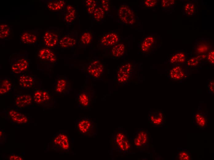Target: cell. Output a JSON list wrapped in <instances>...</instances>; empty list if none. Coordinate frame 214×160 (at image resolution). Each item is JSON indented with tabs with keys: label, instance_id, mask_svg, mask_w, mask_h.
Here are the masks:
<instances>
[{
	"label": "cell",
	"instance_id": "cell-14",
	"mask_svg": "<svg viewBox=\"0 0 214 160\" xmlns=\"http://www.w3.org/2000/svg\"><path fill=\"white\" fill-rule=\"evenodd\" d=\"M149 131L145 129L138 130L131 139L133 146L143 150L148 149L149 147Z\"/></svg>",
	"mask_w": 214,
	"mask_h": 160
},
{
	"label": "cell",
	"instance_id": "cell-5",
	"mask_svg": "<svg viewBox=\"0 0 214 160\" xmlns=\"http://www.w3.org/2000/svg\"><path fill=\"white\" fill-rule=\"evenodd\" d=\"M75 128L81 135L88 137H94L97 135L96 123L87 117H83L76 119Z\"/></svg>",
	"mask_w": 214,
	"mask_h": 160
},
{
	"label": "cell",
	"instance_id": "cell-12",
	"mask_svg": "<svg viewBox=\"0 0 214 160\" xmlns=\"http://www.w3.org/2000/svg\"><path fill=\"white\" fill-rule=\"evenodd\" d=\"M190 73L185 64H180L172 66L168 70L167 76L171 80L182 82L188 78Z\"/></svg>",
	"mask_w": 214,
	"mask_h": 160
},
{
	"label": "cell",
	"instance_id": "cell-29",
	"mask_svg": "<svg viewBox=\"0 0 214 160\" xmlns=\"http://www.w3.org/2000/svg\"><path fill=\"white\" fill-rule=\"evenodd\" d=\"M46 6L48 10L53 11L64 10L67 5L64 0H47L45 2Z\"/></svg>",
	"mask_w": 214,
	"mask_h": 160
},
{
	"label": "cell",
	"instance_id": "cell-28",
	"mask_svg": "<svg viewBox=\"0 0 214 160\" xmlns=\"http://www.w3.org/2000/svg\"><path fill=\"white\" fill-rule=\"evenodd\" d=\"M92 33L89 30L85 31L79 36L78 44L79 47L86 48L91 44L93 39Z\"/></svg>",
	"mask_w": 214,
	"mask_h": 160
},
{
	"label": "cell",
	"instance_id": "cell-6",
	"mask_svg": "<svg viewBox=\"0 0 214 160\" xmlns=\"http://www.w3.org/2000/svg\"><path fill=\"white\" fill-rule=\"evenodd\" d=\"M62 29L54 27L47 28L41 36V43L43 47L58 49V44L61 36Z\"/></svg>",
	"mask_w": 214,
	"mask_h": 160
},
{
	"label": "cell",
	"instance_id": "cell-31",
	"mask_svg": "<svg viewBox=\"0 0 214 160\" xmlns=\"http://www.w3.org/2000/svg\"><path fill=\"white\" fill-rule=\"evenodd\" d=\"M111 55L115 58H120L126 53V47L124 43H118L113 46L111 49Z\"/></svg>",
	"mask_w": 214,
	"mask_h": 160
},
{
	"label": "cell",
	"instance_id": "cell-33",
	"mask_svg": "<svg viewBox=\"0 0 214 160\" xmlns=\"http://www.w3.org/2000/svg\"><path fill=\"white\" fill-rule=\"evenodd\" d=\"M105 14L103 9L100 5H99L93 14V19L94 21L97 23H101L104 20Z\"/></svg>",
	"mask_w": 214,
	"mask_h": 160
},
{
	"label": "cell",
	"instance_id": "cell-19",
	"mask_svg": "<svg viewBox=\"0 0 214 160\" xmlns=\"http://www.w3.org/2000/svg\"><path fill=\"white\" fill-rule=\"evenodd\" d=\"M14 106L18 109L33 107V96L28 94H14Z\"/></svg>",
	"mask_w": 214,
	"mask_h": 160
},
{
	"label": "cell",
	"instance_id": "cell-20",
	"mask_svg": "<svg viewBox=\"0 0 214 160\" xmlns=\"http://www.w3.org/2000/svg\"><path fill=\"white\" fill-rule=\"evenodd\" d=\"M38 59L43 64L53 65L57 63L58 56L51 49L46 47L40 49L38 53Z\"/></svg>",
	"mask_w": 214,
	"mask_h": 160
},
{
	"label": "cell",
	"instance_id": "cell-30",
	"mask_svg": "<svg viewBox=\"0 0 214 160\" xmlns=\"http://www.w3.org/2000/svg\"><path fill=\"white\" fill-rule=\"evenodd\" d=\"M13 87V83L9 78L5 77L0 78V95H5L9 93L12 90Z\"/></svg>",
	"mask_w": 214,
	"mask_h": 160
},
{
	"label": "cell",
	"instance_id": "cell-24",
	"mask_svg": "<svg viewBox=\"0 0 214 160\" xmlns=\"http://www.w3.org/2000/svg\"><path fill=\"white\" fill-rule=\"evenodd\" d=\"M207 54L191 55L189 56L185 64L188 68H200L207 62Z\"/></svg>",
	"mask_w": 214,
	"mask_h": 160
},
{
	"label": "cell",
	"instance_id": "cell-34",
	"mask_svg": "<svg viewBox=\"0 0 214 160\" xmlns=\"http://www.w3.org/2000/svg\"><path fill=\"white\" fill-rule=\"evenodd\" d=\"M11 34V27L6 24H2L0 25V39L2 40H6Z\"/></svg>",
	"mask_w": 214,
	"mask_h": 160
},
{
	"label": "cell",
	"instance_id": "cell-35",
	"mask_svg": "<svg viewBox=\"0 0 214 160\" xmlns=\"http://www.w3.org/2000/svg\"><path fill=\"white\" fill-rule=\"evenodd\" d=\"M179 150L177 153L176 160H190L192 158L189 151L186 149L178 148Z\"/></svg>",
	"mask_w": 214,
	"mask_h": 160
},
{
	"label": "cell",
	"instance_id": "cell-42",
	"mask_svg": "<svg viewBox=\"0 0 214 160\" xmlns=\"http://www.w3.org/2000/svg\"><path fill=\"white\" fill-rule=\"evenodd\" d=\"M9 160H24L23 156L20 154H17L13 153H11L10 154L7 158H5Z\"/></svg>",
	"mask_w": 214,
	"mask_h": 160
},
{
	"label": "cell",
	"instance_id": "cell-8",
	"mask_svg": "<svg viewBox=\"0 0 214 160\" xmlns=\"http://www.w3.org/2000/svg\"><path fill=\"white\" fill-rule=\"evenodd\" d=\"M118 22L126 26H133L135 24L136 17L133 8L126 4L121 5L117 11Z\"/></svg>",
	"mask_w": 214,
	"mask_h": 160
},
{
	"label": "cell",
	"instance_id": "cell-26",
	"mask_svg": "<svg viewBox=\"0 0 214 160\" xmlns=\"http://www.w3.org/2000/svg\"><path fill=\"white\" fill-rule=\"evenodd\" d=\"M36 82L35 76L26 73L20 74L18 78V85L20 88L30 89L34 87Z\"/></svg>",
	"mask_w": 214,
	"mask_h": 160
},
{
	"label": "cell",
	"instance_id": "cell-23",
	"mask_svg": "<svg viewBox=\"0 0 214 160\" xmlns=\"http://www.w3.org/2000/svg\"><path fill=\"white\" fill-rule=\"evenodd\" d=\"M148 121L154 127L161 126L166 123V116L162 110H156L149 112Z\"/></svg>",
	"mask_w": 214,
	"mask_h": 160
},
{
	"label": "cell",
	"instance_id": "cell-37",
	"mask_svg": "<svg viewBox=\"0 0 214 160\" xmlns=\"http://www.w3.org/2000/svg\"><path fill=\"white\" fill-rule=\"evenodd\" d=\"M158 4V0H145L142 1L141 5L145 9H152L156 8Z\"/></svg>",
	"mask_w": 214,
	"mask_h": 160
},
{
	"label": "cell",
	"instance_id": "cell-15",
	"mask_svg": "<svg viewBox=\"0 0 214 160\" xmlns=\"http://www.w3.org/2000/svg\"><path fill=\"white\" fill-rule=\"evenodd\" d=\"M120 40L121 38L118 31H109L102 35L99 40L98 43L103 48L109 49L118 43Z\"/></svg>",
	"mask_w": 214,
	"mask_h": 160
},
{
	"label": "cell",
	"instance_id": "cell-25",
	"mask_svg": "<svg viewBox=\"0 0 214 160\" xmlns=\"http://www.w3.org/2000/svg\"><path fill=\"white\" fill-rule=\"evenodd\" d=\"M193 123L200 130H204L208 125V114L207 112L198 111L194 113L192 115Z\"/></svg>",
	"mask_w": 214,
	"mask_h": 160
},
{
	"label": "cell",
	"instance_id": "cell-18",
	"mask_svg": "<svg viewBox=\"0 0 214 160\" xmlns=\"http://www.w3.org/2000/svg\"><path fill=\"white\" fill-rule=\"evenodd\" d=\"M39 33L38 29L22 30L19 36L20 43L28 46L36 45L38 44Z\"/></svg>",
	"mask_w": 214,
	"mask_h": 160
},
{
	"label": "cell",
	"instance_id": "cell-2",
	"mask_svg": "<svg viewBox=\"0 0 214 160\" xmlns=\"http://www.w3.org/2000/svg\"><path fill=\"white\" fill-rule=\"evenodd\" d=\"M112 149L119 153L125 154L130 151L133 147L131 138L123 129H119L112 136Z\"/></svg>",
	"mask_w": 214,
	"mask_h": 160
},
{
	"label": "cell",
	"instance_id": "cell-11",
	"mask_svg": "<svg viewBox=\"0 0 214 160\" xmlns=\"http://www.w3.org/2000/svg\"><path fill=\"white\" fill-rule=\"evenodd\" d=\"M95 94L94 90L86 86L79 90L77 96L78 106L82 109H89Z\"/></svg>",
	"mask_w": 214,
	"mask_h": 160
},
{
	"label": "cell",
	"instance_id": "cell-41",
	"mask_svg": "<svg viewBox=\"0 0 214 160\" xmlns=\"http://www.w3.org/2000/svg\"><path fill=\"white\" fill-rule=\"evenodd\" d=\"M109 1L102 0L99 2L100 6L102 8L105 14H108L109 11Z\"/></svg>",
	"mask_w": 214,
	"mask_h": 160
},
{
	"label": "cell",
	"instance_id": "cell-36",
	"mask_svg": "<svg viewBox=\"0 0 214 160\" xmlns=\"http://www.w3.org/2000/svg\"><path fill=\"white\" fill-rule=\"evenodd\" d=\"M176 5V2L173 0H162L161 2L162 10L167 12L173 11Z\"/></svg>",
	"mask_w": 214,
	"mask_h": 160
},
{
	"label": "cell",
	"instance_id": "cell-40",
	"mask_svg": "<svg viewBox=\"0 0 214 160\" xmlns=\"http://www.w3.org/2000/svg\"><path fill=\"white\" fill-rule=\"evenodd\" d=\"M207 87L209 94L212 95L214 94V79H208L207 83Z\"/></svg>",
	"mask_w": 214,
	"mask_h": 160
},
{
	"label": "cell",
	"instance_id": "cell-9",
	"mask_svg": "<svg viewBox=\"0 0 214 160\" xmlns=\"http://www.w3.org/2000/svg\"><path fill=\"white\" fill-rule=\"evenodd\" d=\"M84 71L87 77L94 80H100L104 73V67L99 60L94 59L88 63Z\"/></svg>",
	"mask_w": 214,
	"mask_h": 160
},
{
	"label": "cell",
	"instance_id": "cell-10",
	"mask_svg": "<svg viewBox=\"0 0 214 160\" xmlns=\"http://www.w3.org/2000/svg\"><path fill=\"white\" fill-rule=\"evenodd\" d=\"M133 65L129 61L124 62L117 69V80L118 84L125 85L128 83L132 77Z\"/></svg>",
	"mask_w": 214,
	"mask_h": 160
},
{
	"label": "cell",
	"instance_id": "cell-7",
	"mask_svg": "<svg viewBox=\"0 0 214 160\" xmlns=\"http://www.w3.org/2000/svg\"><path fill=\"white\" fill-rule=\"evenodd\" d=\"M159 38L157 34H151L141 37L138 44L139 52L144 55L151 54L157 48Z\"/></svg>",
	"mask_w": 214,
	"mask_h": 160
},
{
	"label": "cell",
	"instance_id": "cell-39",
	"mask_svg": "<svg viewBox=\"0 0 214 160\" xmlns=\"http://www.w3.org/2000/svg\"><path fill=\"white\" fill-rule=\"evenodd\" d=\"M97 0H95L94 2L86 8L88 14L92 15L95 9L99 5V2Z\"/></svg>",
	"mask_w": 214,
	"mask_h": 160
},
{
	"label": "cell",
	"instance_id": "cell-13",
	"mask_svg": "<svg viewBox=\"0 0 214 160\" xmlns=\"http://www.w3.org/2000/svg\"><path fill=\"white\" fill-rule=\"evenodd\" d=\"M4 113L5 119L10 121L13 124H25L29 123L28 117L19 111L15 108L5 109Z\"/></svg>",
	"mask_w": 214,
	"mask_h": 160
},
{
	"label": "cell",
	"instance_id": "cell-17",
	"mask_svg": "<svg viewBox=\"0 0 214 160\" xmlns=\"http://www.w3.org/2000/svg\"><path fill=\"white\" fill-rule=\"evenodd\" d=\"M72 85L67 77L63 75L57 77L54 86V92L59 95L69 94L72 90Z\"/></svg>",
	"mask_w": 214,
	"mask_h": 160
},
{
	"label": "cell",
	"instance_id": "cell-16",
	"mask_svg": "<svg viewBox=\"0 0 214 160\" xmlns=\"http://www.w3.org/2000/svg\"><path fill=\"white\" fill-rule=\"evenodd\" d=\"M77 32L74 30L61 37L58 44V49L73 48L78 44Z\"/></svg>",
	"mask_w": 214,
	"mask_h": 160
},
{
	"label": "cell",
	"instance_id": "cell-38",
	"mask_svg": "<svg viewBox=\"0 0 214 160\" xmlns=\"http://www.w3.org/2000/svg\"><path fill=\"white\" fill-rule=\"evenodd\" d=\"M207 55V63L213 66L214 63V51L213 45L211 47Z\"/></svg>",
	"mask_w": 214,
	"mask_h": 160
},
{
	"label": "cell",
	"instance_id": "cell-22",
	"mask_svg": "<svg viewBox=\"0 0 214 160\" xmlns=\"http://www.w3.org/2000/svg\"><path fill=\"white\" fill-rule=\"evenodd\" d=\"M189 54L183 50H175L169 56L168 63L172 66L185 64L189 57Z\"/></svg>",
	"mask_w": 214,
	"mask_h": 160
},
{
	"label": "cell",
	"instance_id": "cell-32",
	"mask_svg": "<svg viewBox=\"0 0 214 160\" xmlns=\"http://www.w3.org/2000/svg\"><path fill=\"white\" fill-rule=\"evenodd\" d=\"M197 9L196 4L188 1L184 6L183 14L186 16H192L195 14Z\"/></svg>",
	"mask_w": 214,
	"mask_h": 160
},
{
	"label": "cell",
	"instance_id": "cell-43",
	"mask_svg": "<svg viewBox=\"0 0 214 160\" xmlns=\"http://www.w3.org/2000/svg\"><path fill=\"white\" fill-rule=\"evenodd\" d=\"M6 136L4 131L2 129L0 130V144L1 145L4 144L6 141Z\"/></svg>",
	"mask_w": 214,
	"mask_h": 160
},
{
	"label": "cell",
	"instance_id": "cell-4",
	"mask_svg": "<svg viewBox=\"0 0 214 160\" xmlns=\"http://www.w3.org/2000/svg\"><path fill=\"white\" fill-rule=\"evenodd\" d=\"M33 96L34 105L44 110H52L55 108V100L48 90L42 88L36 89Z\"/></svg>",
	"mask_w": 214,
	"mask_h": 160
},
{
	"label": "cell",
	"instance_id": "cell-1",
	"mask_svg": "<svg viewBox=\"0 0 214 160\" xmlns=\"http://www.w3.org/2000/svg\"><path fill=\"white\" fill-rule=\"evenodd\" d=\"M73 141L67 131L60 130L55 134L48 144L54 151L62 154L73 153Z\"/></svg>",
	"mask_w": 214,
	"mask_h": 160
},
{
	"label": "cell",
	"instance_id": "cell-3",
	"mask_svg": "<svg viewBox=\"0 0 214 160\" xmlns=\"http://www.w3.org/2000/svg\"><path fill=\"white\" fill-rule=\"evenodd\" d=\"M13 53L9 59L11 72L13 74H21L26 73L30 68V63L28 54Z\"/></svg>",
	"mask_w": 214,
	"mask_h": 160
},
{
	"label": "cell",
	"instance_id": "cell-21",
	"mask_svg": "<svg viewBox=\"0 0 214 160\" xmlns=\"http://www.w3.org/2000/svg\"><path fill=\"white\" fill-rule=\"evenodd\" d=\"M213 45L209 38L197 39L193 46V53L191 55L207 54Z\"/></svg>",
	"mask_w": 214,
	"mask_h": 160
},
{
	"label": "cell",
	"instance_id": "cell-27",
	"mask_svg": "<svg viewBox=\"0 0 214 160\" xmlns=\"http://www.w3.org/2000/svg\"><path fill=\"white\" fill-rule=\"evenodd\" d=\"M77 17L76 8L70 4H67L64 10V21L66 24H72Z\"/></svg>",
	"mask_w": 214,
	"mask_h": 160
}]
</instances>
